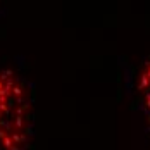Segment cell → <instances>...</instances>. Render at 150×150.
Returning a JSON list of instances; mask_svg holds the SVG:
<instances>
[{"label":"cell","instance_id":"obj_1","mask_svg":"<svg viewBox=\"0 0 150 150\" xmlns=\"http://www.w3.org/2000/svg\"><path fill=\"white\" fill-rule=\"evenodd\" d=\"M30 135V102L23 83L0 71V150H24Z\"/></svg>","mask_w":150,"mask_h":150}]
</instances>
